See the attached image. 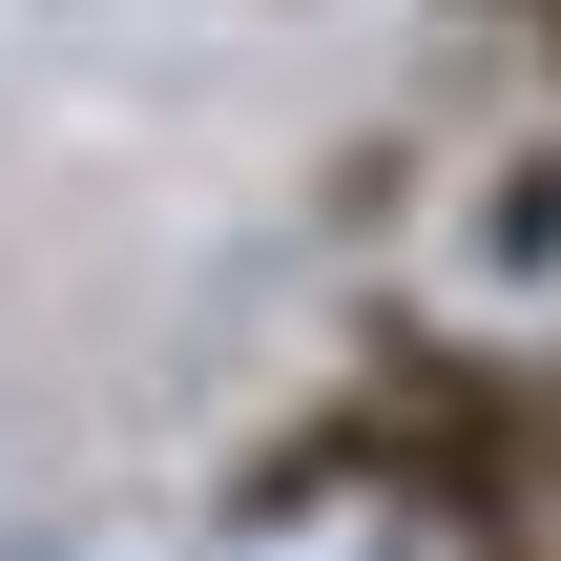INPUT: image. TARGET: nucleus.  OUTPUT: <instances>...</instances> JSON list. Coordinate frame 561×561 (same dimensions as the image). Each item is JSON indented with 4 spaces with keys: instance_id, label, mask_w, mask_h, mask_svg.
I'll list each match as a JSON object with an SVG mask.
<instances>
[{
    "instance_id": "obj_1",
    "label": "nucleus",
    "mask_w": 561,
    "mask_h": 561,
    "mask_svg": "<svg viewBox=\"0 0 561 561\" xmlns=\"http://www.w3.org/2000/svg\"><path fill=\"white\" fill-rule=\"evenodd\" d=\"M541 500H561V354H541Z\"/></svg>"
},
{
    "instance_id": "obj_2",
    "label": "nucleus",
    "mask_w": 561,
    "mask_h": 561,
    "mask_svg": "<svg viewBox=\"0 0 561 561\" xmlns=\"http://www.w3.org/2000/svg\"><path fill=\"white\" fill-rule=\"evenodd\" d=\"M479 21H561V0H479Z\"/></svg>"
},
{
    "instance_id": "obj_3",
    "label": "nucleus",
    "mask_w": 561,
    "mask_h": 561,
    "mask_svg": "<svg viewBox=\"0 0 561 561\" xmlns=\"http://www.w3.org/2000/svg\"><path fill=\"white\" fill-rule=\"evenodd\" d=\"M541 83H561V21H541Z\"/></svg>"
}]
</instances>
